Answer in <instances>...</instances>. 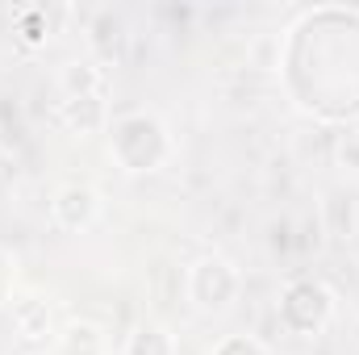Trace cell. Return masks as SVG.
<instances>
[{
	"label": "cell",
	"instance_id": "cell-1",
	"mask_svg": "<svg viewBox=\"0 0 359 355\" xmlns=\"http://www.w3.org/2000/svg\"><path fill=\"white\" fill-rule=\"evenodd\" d=\"M109 155L126 176H151L176 155V138L155 113H121L109 121Z\"/></svg>",
	"mask_w": 359,
	"mask_h": 355
},
{
	"label": "cell",
	"instance_id": "cell-2",
	"mask_svg": "<svg viewBox=\"0 0 359 355\" xmlns=\"http://www.w3.org/2000/svg\"><path fill=\"white\" fill-rule=\"evenodd\" d=\"M184 288H188V301L196 309L226 314L238 301V293H243V276H238V267L230 264L226 255H201L196 264L188 267Z\"/></svg>",
	"mask_w": 359,
	"mask_h": 355
},
{
	"label": "cell",
	"instance_id": "cell-3",
	"mask_svg": "<svg viewBox=\"0 0 359 355\" xmlns=\"http://www.w3.org/2000/svg\"><path fill=\"white\" fill-rule=\"evenodd\" d=\"M334 318V293L318 280H297L280 297V322L297 335H318Z\"/></svg>",
	"mask_w": 359,
	"mask_h": 355
},
{
	"label": "cell",
	"instance_id": "cell-4",
	"mask_svg": "<svg viewBox=\"0 0 359 355\" xmlns=\"http://www.w3.org/2000/svg\"><path fill=\"white\" fill-rule=\"evenodd\" d=\"M50 217H55L59 230L84 234V230H92V222L100 217V192L88 188V184H67V188H59L55 201H50Z\"/></svg>",
	"mask_w": 359,
	"mask_h": 355
},
{
	"label": "cell",
	"instance_id": "cell-5",
	"mask_svg": "<svg viewBox=\"0 0 359 355\" xmlns=\"http://www.w3.org/2000/svg\"><path fill=\"white\" fill-rule=\"evenodd\" d=\"M59 121H63L67 134H76V138L104 134V130H109L104 96H63V105H59Z\"/></svg>",
	"mask_w": 359,
	"mask_h": 355
},
{
	"label": "cell",
	"instance_id": "cell-6",
	"mask_svg": "<svg viewBox=\"0 0 359 355\" xmlns=\"http://www.w3.org/2000/svg\"><path fill=\"white\" fill-rule=\"evenodd\" d=\"M13 330L17 339H25L29 347H42L55 330H50V305L42 297H21L13 301Z\"/></svg>",
	"mask_w": 359,
	"mask_h": 355
},
{
	"label": "cell",
	"instance_id": "cell-7",
	"mask_svg": "<svg viewBox=\"0 0 359 355\" xmlns=\"http://www.w3.org/2000/svg\"><path fill=\"white\" fill-rule=\"evenodd\" d=\"M63 96H104V67L96 59H76L59 72Z\"/></svg>",
	"mask_w": 359,
	"mask_h": 355
},
{
	"label": "cell",
	"instance_id": "cell-8",
	"mask_svg": "<svg viewBox=\"0 0 359 355\" xmlns=\"http://www.w3.org/2000/svg\"><path fill=\"white\" fill-rule=\"evenodd\" d=\"M121 355H176V335L163 322H138L126 335Z\"/></svg>",
	"mask_w": 359,
	"mask_h": 355
},
{
	"label": "cell",
	"instance_id": "cell-9",
	"mask_svg": "<svg viewBox=\"0 0 359 355\" xmlns=\"http://www.w3.org/2000/svg\"><path fill=\"white\" fill-rule=\"evenodd\" d=\"M104 330L92 326V322H72L55 335V355H104Z\"/></svg>",
	"mask_w": 359,
	"mask_h": 355
},
{
	"label": "cell",
	"instance_id": "cell-10",
	"mask_svg": "<svg viewBox=\"0 0 359 355\" xmlns=\"http://www.w3.org/2000/svg\"><path fill=\"white\" fill-rule=\"evenodd\" d=\"M322 226H326V234L330 239H351L355 234V205H351V196H343V192H330L326 201H322Z\"/></svg>",
	"mask_w": 359,
	"mask_h": 355
},
{
	"label": "cell",
	"instance_id": "cell-11",
	"mask_svg": "<svg viewBox=\"0 0 359 355\" xmlns=\"http://www.w3.org/2000/svg\"><path fill=\"white\" fill-rule=\"evenodd\" d=\"M121 46V17L113 8H100L92 21V51L96 55H113Z\"/></svg>",
	"mask_w": 359,
	"mask_h": 355
},
{
	"label": "cell",
	"instance_id": "cell-12",
	"mask_svg": "<svg viewBox=\"0 0 359 355\" xmlns=\"http://www.w3.org/2000/svg\"><path fill=\"white\" fill-rule=\"evenodd\" d=\"M213 355H268V347L259 343V339H251V335H226Z\"/></svg>",
	"mask_w": 359,
	"mask_h": 355
},
{
	"label": "cell",
	"instance_id": "cell-13",
	"mask_svg": "<svg viewBox=\"0 0 359 355\" xmlns=\"http://www.w3.org/2000/svg\"><path fill=\"white\" fill-rule=\"evenodd\" d=\"M339 163L351 168V172H359V130L343 134V142H339Z\"/></svg>",
	"mask_w": 359,
	"mask_h": 355
},
{
	"label": "cell",
	"instance_id": "cell-14",
	"mask_svg": "<svg viewBox=\"0 0 359 355\" xmlns=\"http://www.w3.org/2000/svg\"><path fill=\"white\" fill-rule=\"evenodd\" d=\"M13 297V260L0 251V305Z\"/></svg>",
	"mask_w": 359,
	"mask_h": 355
},
{
	"label": "cell",
	"instance_id": "cell-15",
	"mask_svg": "<svg viewBox=\"0 0 359 355\" xmlns=\"http://www.w3.org/2000/svg\"><path fill=\"white\" fill-rule=\"evenodd\" d=\"M34 355H38V351H34Z\"/></svg>",
	"mask_w": 359,
	"mask_h": 355
}]
</instances>
